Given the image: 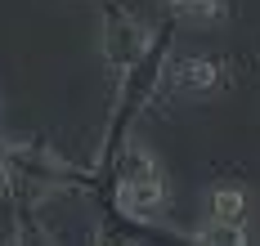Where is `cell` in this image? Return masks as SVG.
<instances>
[{
  "label": "cell",
  "mask_w": 260,
  "mask_h": 246,
  "mask_svg": "<svg viewBox=\"0 0 260 246\" xmlns=\"http://www.w3.org/2000/svg\"><path fill=\"white\" fill-rule=\"evenodd\" d=\"M148 45V31L139 27L130 14H112L108 18V58H117L121 67L139 58V50Z\"/></svg>",
  "instance_id": "cell-3"
},
{
  "label": "cell",
  "mask_w": 260,
  "mask_h": 246,
  "mask_svg": "<svg viewBox=\"0 0 260 246\" xmlns=\"http://www.w3.org/2000/svg\"><path fill=\"white\" fill-rule=\"evenodd\" d=\"M166 9H171V18H180L188 27H215L229 14L224 0H166Z\"/></svg>",
  "instance_id": "cell-5"
},
{
  "label": "cell",
  "mask_w": 260,
  "mask_h": 246,
  "mask_svg": "<svg viewBox=\"0 0 260 246\" xmlns=\"http://www.w3.org/2000/svg\"><path fill=\"white\" fill-rule=\"evenodd\" d=\"M202 246H251V233L247 224H220V219H207L202 233H198Z\"/></svg>",
  "instance_id": "cell-6"
},
{
  "label": "cell",
  "mask_w": 260,
  "mask_h": 246,
  "mask_svg": "<svg viewBox=\"0 0 260 246\" xmlns=\"http://www.w3.org/2000/svg\"><path fill=\"white\" fill-rule=\"evenodd\" d=\"M0 116H5V99H0Z\"/></svg>",
  "instance_id": "cell-8"
},
{
  "label": "cell",
  "mask_w": 260,
  "mask_h": 246,
  "mask_svg": "<svg viewBox=\"0 0 260 246\" xmlns=\"http://www.w3.org/2000/svg\"><path fill=\"white\" fill-rule=\"evenodd\" d=\"M166 201H171V188H166V170L157 152L144 143H126L117 166V206L139 224H153L166 211Z\"/></svg>",
  "instance_id": "cell-1"
},
{
  "label": "cell",
  "mask_w": 260,
  "mask_h": 246,
  "mask_svg": "<svg viewBox=\"0 0 260 246\" xmlns=\"http://www.w3.org/2000/svg\"><path fill=\"white\" fill-rule=\"evenodd\" d=\"M247 192L238 184H220V188L207 192V219H220V224H247Z\"/></svg>",
  "instance_id": "cell-4"
},
{
  "label": "cell",
  "mask_w": 260,
  "mask_h": 246,
  "mask_svg": "<svg viewBox=\"0 0 260 246\" xmlns=\"http://www.w3.org/2000/svg\"><path fill=\"white\" fill-rule=\"evenodd\" d=\"M229 81V72L215 63V58H175L166 67V90L175 94H188V99H207L220 85Z\"/></svg>",
  "instance_id": "cell-2"
},
{
  "label": "cell",
  "mask_w": 260,
  "mask_h": 246,
  "mask_svg": "<svg viewBox=\"0 0 260 246\" xmlns=\"http://www.w3.org/2000/svg\"><path fill=\"white\" fill-rule=\"evenodd\" d=\"M94 246H135V242H121V237H99Z\"/></svg>",
  "instance_id": "cell-7"
}]
</instances>
